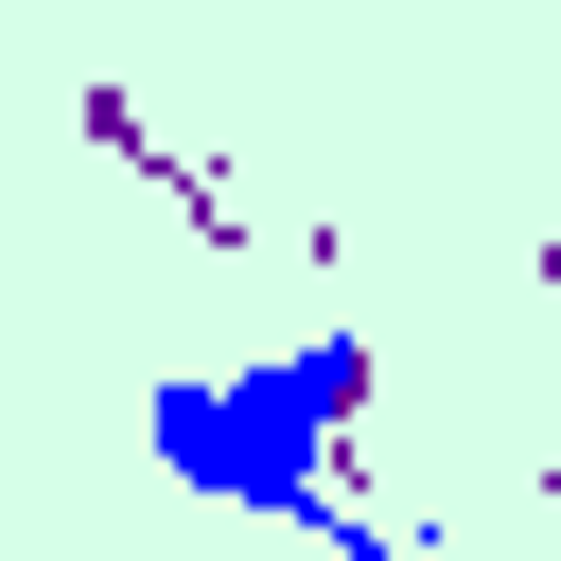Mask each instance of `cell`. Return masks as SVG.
Returning a JSON list of instances; mask_svg holds the SVG:
<instances>
[{
  "mask_svg": "<svg viewBox=\"0 0 561 561\" xmlns=\"http://www.w3.org/2000/svg\"><path fill=\"white\" fill-rule=\"evenodd\" d=\"M543 561H561V508H543Z\"/></svg>",
  "mask_w": 561,
  "mask_h": 561,
  "instance_id": "obj_2",
  "label": "cell"
},
{
  "mask_svg": "<svg viewBox=\"0 0 561 561\" xmlns=\"http://www.w3.org/2000/svg\"><path fill=\"white\" fill-rule=\"evenodd\" d=\"M368 403V333H316V351H263V368H193L140 403L158 473L210 491V508H263V526H316L333 561H386V526L333 508V421Z\"/></svg>",
  "mask_w": 561,
  "mask_h": 561,
  "instance_id": "obj_1",
  "label": "cell"
}]
</instances>
